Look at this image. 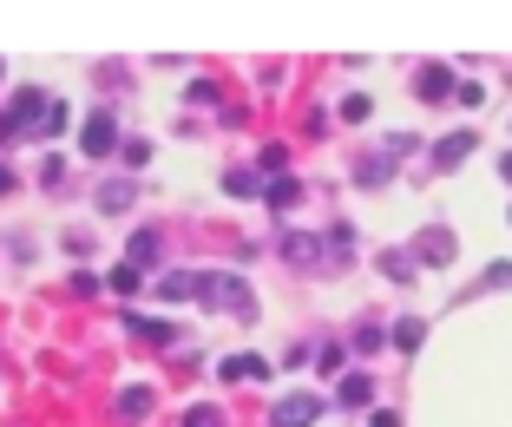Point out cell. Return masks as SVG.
I'll return each instance as SVG.
<instances>
[{
	"instance_id": "cell-1",
	"label": "cell",
	"mask_w": 512,
	"mask_h": 427,
	"mask_svg": "<svg viewBox=\"0 0 512 427\" xmlns=\"http://www.w3.org/2000/svg\"><path fill=\"white\" fill-rule=\"evenodd\" d=\"M316 408H322V401H316V395H289V401H283V408H276V414H270V421H276V427H309V421H316Z\"/></svg>"
},
{
	"instance_id": "cell-2",
	"label": "cell",
	"mask_w": 512,
	"mask_h": 427,
	"mask_svg": "<svg viewBox=\"0 0 512 427\" xmlns=\"http://www.w3.org/2000/svg\"><path fill=\"white\" fill-rule=\"evenodd\" d=\"M112 138H119V125H112L106 112H99V119H92V132H86V152L99 158V152H106V145H112Z\"/></svg>"
},
{
	"instance_id": "cell-3",
	"label": "cell",
	"mask_w": 512,
	"mask_h": 427,
	"mask_svg": "<svg viewBox=\"0 0 512 427\" xmlns=\"http://www.w3.org/2000/svg\"><path fill=\"white\" fill-rule=\"evenodd\" d=\"M421 257H427V263H453V237H447V230L421 237Z\"/></svg>"
},
{
	"instance_id": "cell-4",
	"label": "cell",
	"mask_w": 512,
	"mask_h": 427,
	"mask_svg": "<svg viewBox=\"0 0 512 427\" xmlns=\"http://www.w3.org/2000/svg\"><path fill=\"white\" fill-rule=\"evenodd\" d=\"M473 152V132H460V138H447V145H440V165H460V158Z\"/></svg>"
},
{
	"instance_id": "cell-5",
	"label": "cell",
	"mask_w": 512,
	"mask_h": 427,
	"mask_svg": "<svg viewBox=\"0 0 512 427\" xmlns=\"http://www.w3.org/2000/svg\"><path fill=\"white\" fill-rule=\"evenodd\" d=\"M224 375H230V382H243V375H270V368L256 362V355H237V362H224Z\"/></svg>"
},
{
	"instance_id": "cell-6",
	"label": "cell",
	"mask_w": 512,
	"mask_h": 427,
	"mask_svg": "<svg viewBox=\"0 0 512 427\" xmlns=\"http://www.w3.org/2000/svg\"><path fill=\"white\" fill-rule=\"evenodd\" d=\"M145 408H151V395H145V388H125V401H119V414H125V421H138Z\"/></svg>"
},
{
	"instance_id": "cell-7",
	"label": "cell",
	"mask_w": 512,
	"mask_h": 427,
	"mask_svg": "<svg viewBox=\"0 0 512 427\" xmlns=\"http://www.w3.org/2000/svg\"><path fill=\"white\" fill-rule=\"evenodd\" d=\"M99 204H106V211H125V204H132V184H106V191H99Z\"/></svg>"
},
{
	"instance_id": "cell-8",
	"label": "cell",
	"mask_w": 512,
	"mask_h": 427,
	"mask_svg": "<svg viewBox=\"0 0 512 427\" xmlns=\"http://www.w3.org/2000/svg\"><path fill=\"white\" fill-rule=\"evenodd\" d=\"M184 427H224V414H217V408H191V414H184Z\"/></svg>"
},
{
	"instance_id": "cell-9",
	"label": "cell",
	"mask_w": 512,
	"mask_h": 427,
	"mask_svg": "<svg viewBox=\"0 0 512 427\" xmlns=\"http://www.w3.org/2000/svg\"><path fill=\"white\" fill-rule=\"evenodd\" d=\"M421 92H427V99H440V92H447V73H440V66H427V79H421Z\"/></svg>"
},
{
	"instance_id": "cell-10",
	"label": "cell",
	"mask_w": 512,
	"mask_h": 427,
	"mask_svg": "<svg viewBox=\"0 0 512 427\" xmlns=\"http://www.w3.org/2000/svg\"><path fill=\"white\" fill-rule=\"evenodd\" d=\"M486 283H493V290H512V263H493V270H486Z\"/></svg>"
}]
</instances>
